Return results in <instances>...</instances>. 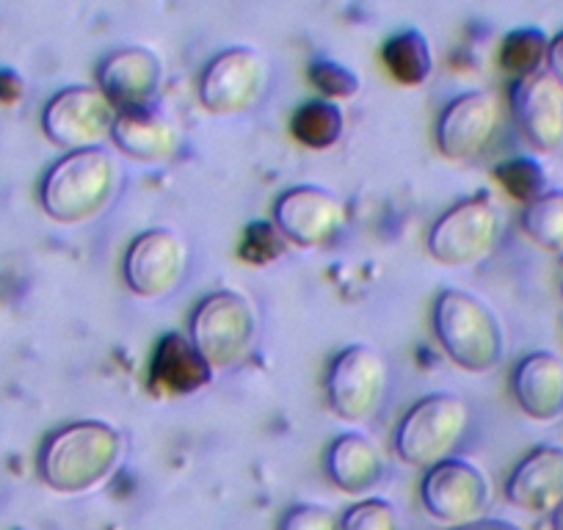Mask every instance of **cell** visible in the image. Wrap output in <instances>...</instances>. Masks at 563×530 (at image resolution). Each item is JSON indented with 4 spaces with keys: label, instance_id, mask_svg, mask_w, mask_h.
I'll return each instance as SVG.
<instances>
[{
    "label": "cell",
    "instance_id": "1",
    "mask_svg": "<svg viewBox=\"0 0 563 530\" xmlns=\"http://www.w3.org/2000/svg\"><path fill=\"white\" fill-rule=\"evenodd\" d=\"M124 442L102 420H75L62 426L40 451V478L62 495H84L111 478L122 459Z\"/></svg>",
    "mask_w": 563,
    "mask_h": 530
},
{
    "label": "cell",
    "instance_id": "2",
    "mask_svg": "<svg viewBox=\"0 0 563 530\" xmlns=\"http://www.w3.org/2000/svg\"><path fill=\"white\" fill-rule=\"evenodd\" d=\"M117 186L119 164L108 150H75L45 172L40 205L58 224H86L111 205Z\"/></svg>",
    "mask_w": 563,
    "mask_h": 530
},
{
    "label": "cell",
    "instance_id": "3",
    "mask_svg": "<svg viewBox=\"0 0 563 530\" xmlns=\"http://www.w3.org/2000/svg\"><path fill=\"white\" fill-rule=\"evenodd\" d=\"M434 334L453 365L489 373L500 365L506 338L489 305L464 290H442L434 301Z\"/></svg>",
    "mask_w": 563,
    "mask_h": 530
},
{
    "label": "cell",
    "instance_id": "4",
    "mask_svg": "<svg viewBox=\"0 0 563 530\" xmlns=\"http://www.w3.org/2000/svg\"><path fill=\"white\" fill-rule=\"evenodd\" d=\"M470 429V407L451 393L426 395L400 418L395 453L411 467L429 470L453 456Z\"/></svg>",
    "mask_w": 563,
    "mask_h": 530
},
{
    "label": "cell",
    "instance_id": "5",
    "mask_svg": "<svg viewBox=\"0 0 563 530\" xmlns=\"http://www.w3.org/2000/svg\"><path fill=\"white\" fill-rule=\"evenodd\" d=\"M503 238V213L489 194H475L448 208L431 224L426 246L437 263L464 268L489 257Z\"/></svg>",
    "mask_w": 563,
    "mask_h": 530
},
{
    "label": "cell",
    "instance_id": "6",
    "mask_svg": "<svg viewBox=\"0 0 563 530\" xmlns=\"http://www.w3.org/2000/svg\"><path fill=\"white\" fill-rule=\"evenodd\" d=\"M188 338L216 373L227 371L252 351L257 338V312L246 296L235 290H213L194 310Z\"/></svg>",
    "mask_w": 563,
    "mask_h": 530
},
{
    "label": "cell",
    "instance_id": "7",
    "mask_svg": "<svg viewBox=\"0 0 563 530\" xmlns=\"http://www.w3.org/2000/svg\"><path fill=\"white\" fill-rule=\"evenodd\" d=\"M389 371L384 356L365 343L345 345L327 371V401L340 420L362 423L373 418L387 395Z\"/></svg>",
    "mask_w": 563,
    "mask_h": 530
},
{
    "label": "cell",
    "instance_id": "8",
    "mask_svg": "<svg viewBox=\"0 0 563 530\" xmlns=\"http://www.w3.org/2000/svg\"><path fill=\"white\" fill-rule=\"evenodd\" d=\"M268 86V62L254 47H227L199 75V102L216 117H235L257 106Z\"/></svg>",
    "mask_w": 563,
    "mask_h": 530
},
{
    "label": "cell",
    "instance_id": "9",
    "mask_svg": "<svg viewBox=\"0 0 563 530\" xmlns=\"http://www.w3.org/2000/svg\"><path fill=\"white\" fill-rule=\"evenodd\" d=\"M117 106L106 95L91 86H69L53 95L42 111V130L56 147L75 153V150L100 147L111 139Z\"/></svg>",
    "mask_w": 563,
    "mask_h": 530
},
{
    "label": "cell",
    "instance_id": "10",
    "mask_svg": "<svg viewBox=\"0 0 563 530\" xmlns=\"http://www.w3.org/2000/svg\"><path fill=\"white\" fill-rule=\"evenodd\" d=\"M188 243L175 230L155 227V230L141 232L124 254V283L130 294L141 299H164L177 285L183 283L188 272Z\"/></svg>",
    "mask_w": 563,
    "mask_h": 530
},
{
    "label": "cell",
    "instance_id": "11",
    "mask_svg": "<svg viewBox=\"0 0 563 530\" xmlns=\"http://www.w3.org/2000/svg\"><path fill=\"white\" fill-rule=\"evenodd\" d=\"M492 486L489 478L481 467L464 459H445L426 470L420 486V500L426 511L440 522L467 525L473 519H481L484 508L489 506Z\"/></svg>",
    "mask_w": 563,
    "mask_h": 530
},
{
    "label": "cell",
    "instance_id": "12",
    "mask_svg": "<svg viewBox=\"0 0 563 530\" xmlns=\"http://www.w3.org/2000/svg\"><path fill=\"white\" fill-rule=\"evenodd\" d=\"M345 205L338 194L321 186H294L274 202V224L285 241L305 249L334 243L345 227Z\"/></svg>",
    "mask_w": 563,
    "mask_h": 530
},
{
    "label": "cell",
    "instance_id": "13",
    "mask_svg": "<svg viewBox=\"0 0 563 530\" xmlns=\"http://www.w3.org/2000/svg\"><path fill=\"white\" fill-rule=\"evenodd\" d=\"M500 128V106L489 91H467L442 108L437 147L451 161H470L484 153Z\"/></svg>",
    "mask_w": 563,
    "mask_h": 530
},
{
    "label": "cell",
    "instance_id": "14",
    "mask_svg": "<svg viewBox=\"0 0 563 530\" xmlns=\"http://www.w3.org/2000/svg\"><path fill=\"white\" fill-rule=\"evenodd\" d=\"M514 122L519 133L533 144L539 153H552L563 144V89L552 80L550 73H536L511 84Z\"/></svg>",
    "mask_w": 563,
    "mask_h": 530
},
{
    "label": "cell",
    "instance_id": "15",
    "mask_svg": "<svg viewBox=\"0 0 563 530\" xmlns=\"http://www.w3.org/2000/svg\"><path fill=\"white\" fill-rule=\"evenodd\" d=\"M164 67L150 47L128 45L108 53L97 67V84L117 111L139 106H153L161 89Z\"/></svg>",
    "mask_w": 563,
    "mask_h": 530
},
{
    "label": "cell",
    "instance_id": "16",
    "mask_svg": "<svg viewBox=\"0 0 563 530\" xmlns=\"http://www.w3.org/2000/svg\"><path fill=\"white\" fill-rule=\"evenodd\" d=\"M111 142L119 153L141 164H164L180 153L183 133L169 113L155 106H139L117 111Z\"/></svg>",
    "mask_w": 563,
    "mask_h": 530
},
{
    "label": "cell",
    "instance_id": "17",
    "mask_svg": "<svg viewBox=\"0 0 563 530\" xmlns=\"http://www.w3.org/2000/svg\"><path fill=\"white\" fill-rule=\"evenodd\" d=\"M216 371L208 365L194 340L180 332L161 334L150 356V387L164 398L194 395L213 382Z\"/></svg>",
    "mask_w": 563,
    "mask_h": 530
},
{
    "label": "cell",
    "instance_id": "18",
    "mask_svg": "<svg viewBox=\"0 0 563 530\" xmlns=\"http://www.w3.org/2000/svg\"><path fill=\"white\" fill-rule=\"evenodd\" d=\"M517 407L536 423L563 418V360L552 351H530L511 373Z\"/></svg>",
    "mask_w": 563,
    "mask_h": 530
},
{
    "label": "cell",
    "instance_id": "19",
    "mask_svg": "<svg viewBox=\"0 0 563 530\" xmlns=\"http://www.w3.org/2000/svg\"><path fill=\"white\" fill-rule=\"evenodd\" d=\"M506 497L522 511H555L563 503V448L539 445L519 459L506 481Z\"/></svg>",
    "mask_w": 563,
    "mask_h": 530
},
{
    "label": "cell",
    "instance_id": "20",
    "mask_svg": "<svg viewBox=\"0 0 563 530\" xmlns=\"http://www.w3.org/2000/svg\"><path fill=\"white\" fill-rule=\"evenodd\" d=\"M384 473V462L378 448L365 434H340L327 451V475L340 492L365 495L378 484Z\"/></svg>",
    "mask_w": 563,
    "mask_h": 530
},
{
    "label": "cell",
    "instance_id": "21",
    "mask_svg": "<svg viewBox=\"0 0 563 530\" xmlns=\"http://www.w3.org/2000/svg\"><path fill=\"white\" fill-rule=\"evenodd\" d=\"M382 56L389 75L404 86L426 84L431 78V69H434V56H431L429 40L417 29H406L389 36Z\"/></svg>",
    "mask_w": 563,
    "mask_h": 530
},
{
    "label": "cell",
    "instance_id": "22",
    "mask_svg": "<svg viewBox=\"0 0 563 530\" xmlns=\"http://www.w3.org/2000/svg\"><path fill=\"white\" fill-rule=\"evenodd\" d=\"M345 128V117L338 102L310 100L299 106L290 117V133L299 144L310 150H329L340 142Z\"/></svg>",
    "mask_w": 563,
    "mask_h": 530
},
{
    "label": "cell",
    "instance_id": "23",
    "mask_svg": "<svg viewBox=\"0 0 563 530\" xmlns=\"http://www.w3.org/2000/svg\"><path fill=\"white\" fill-rule=\"evenodd\" d=\"M547 53H550V36L544 31L536 29V25L514 29L503 40L500 67L508 75H514V80L528 78V75H536L544 69Z\"/></svg>",
    "mask_w": 563,
    "mask_h": 530
},
{
    "label": "cell",
    "instance_id": "24",
    "mask_svg": "<svg viewBox=\"0 0 563 530\" xmlns=\"http://www.w3.org/2000/svg\"><path fill=\"white\" fill-rule=\"evenodd\" d=\"M522 230L547 252L563 254V188H550L525 205Z\"/></svg>",
    "mask_w": 563,
    "mask_h": 530
},
{
    "label": "cell",
    "instance_id": "25",
    "mask_svg": "<svg viewBox=\"0 0 563 530\" xmlns=\"http://www.w3.org/2000/svg\"><path fill=\"white\" fill-rule=\"evenodd\" d=\"M495 175L497 180H500V186L506 188L508 197H514L522 205H530L533 199H539L541 194L550 191V188H547L544 166H541L536 158H525V155H519V158L503 161V164L495 169Z\"/></svg>",
    "mask_w": 563,
    "mask_h": 530
},
{
    "label": "cell",
    "instance_id": "26",
    "mask_svg": "<svg viewBox=\"0 0 563 530\" xmlns=\"http://www.w3.org/2000/svg\"><path fill=\"white\" fill-rule=\"evenodd\" d=\"M285 235L274 221H249L238 243V257L249 265H268L285 254Z\"/></svg>",
    "mask_w": 563,
    "mask_h": 530
},
{
    "label": "cell",
    "instance_id": "27",
    "mask_svg": "<svg viewBox=\"0 0 563 530\" xmlns=\"http://www.w3.org/2000/svg\"><path fill=\"white\" fill-rule=\"evenodd\" d=\"M310 84L327 95V100H351L360 95V75L332 58H316L310 64Z\"/></svg>",
    "mask_w": 563,
    "mask_h": 530
},
{
    "label": "cell",
    "instance_id": "28",
    "mask_svg": "<svg viewBox=\"0 0 563 530\" xmlns=\"http://www.w3.org/2000/svg\"><path fill=\"white\" fill-rule=\"evenodd\" d=\"M340 530H398V514L393 503L367 497L340 517Z\"/></svg>",
    "mask_w": 563,
    "mask_h": 530
},
{
    "label": "cell",
    "instance_id": "29",
    "mask_svg": "<svg viewBox=\"0 0 563 530\" xmlns=\"http://www.w3.org/2000/svg\"><path fill=\"white\" fill-rule=\"evenodd\" d=\"M279 530H340V519L329 508L305 503L285 511V517L279 519Z\"/></svg>",
    "mask_w": 563,
    "mask_h": 530
},
{
    "label": "cell",
    "instance_id": "30",
    "mask_svg": "<svg viewBox=\"0 0 563 530\" xmlns=\"http://www.w3.org/2000/svg\"><path fill=\"white\" fill-rule=\"evenodd\" d=\"M547 73L552 75L558 86L563 89V31H558L550 40V53H547Z\"/></svg>",
    "mask_w": 563,
    "mask_h": 530
},
{
    "label": "cell",
    "instance_id": "31",
    "mask_svg": "<svg viewBox=\"0 0 563 530\" xmlns=\"http://www.w3.org/2000/svg\"><path fill=\"white\" fill-rule=\"evenodd\" d=\"M453 530H522L514 522H506V519H473L467 525H459Z\"/></svg>",
    "mask_w": 563,
    "mask_h": 530
},
{
    "label": "cell",
    "instance_id": "32",
    "mask_svg": "<svg viewBox=\"0 0 563 530\" xmlns=\"http://www.w3.org/2000/svg\"><path fill=\"white\" fill-rule=\"evenodd\" d=\"M552 528L563 530V503L555 508V511H552Z\"/></svg>",
    "mask_w": 563,
    "mask_h": 530
}]
</instances>
